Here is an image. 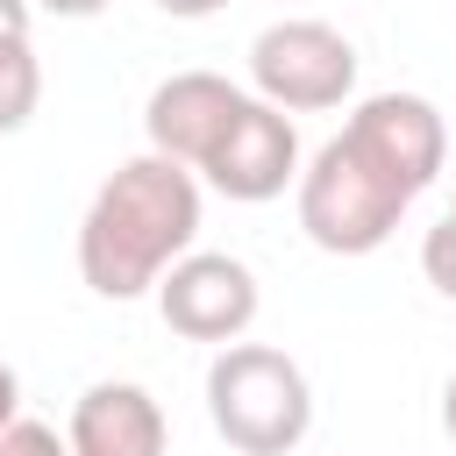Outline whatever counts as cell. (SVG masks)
Segmentation results:
<instances>
[{"mask_svg":"<svg viewBox=\"0 0 456 456\" xmlns=\"http://www.w3.org/2000/svg\"><path fill=\"white\" fill-rule=\"evenodd\" d=\"M200 235V178L178 157H128L78 221V278L100 299H142Z\"/></svg>","mask_w":456,"mask_h":456,"instance_id":"6da1fadb","label":"cell"},{"mask_svg":"<svg viewBox=\"0 0 456 456\" xmlns=\"http://www.w3.org/2000/svg\"><path fill=\"white\" fill-rule=\"evenodd\" d=\"M207 420L235 456H292L314 428V385L271 342H221L207 363Z\"/></svg>","mask_w":456,"mask_h":456,"instance_id":"7a4b0ae2","label":"cell"},{"mask_svg":"<svg viewBox=\"0 0 456 456\" xmlns=\"http://www.w3.org/2000/svg\"><path fill=\"white\" fill-rule=\"evenodd\" d=\"M406 207H413V192L392 171H378L349 135H328L314 150V164H299V228L328 256H370V249H385Z\"/></svg>","mask_w":456,"mask_h":456,"instance_id":"3957f363","label":"cell"},{"mask_svg":"<svg viewBox=\"0 0 456 456\" xmlns=\"http://www.w3.org/2000/svg\"><path fill=\"white\" fill-rule=\"evenodd\" d=\"M249 86L285 114H328L356 93V43L335 21H271L249 43Z\"/></svg>","mask_w":456,"mask_h":456,"instance_id":"277c9868","label":"cell"},{"mask_svg":"<svg viewBox=\"0 0 456 456\" xmlns=\"http://www.w3.org/2000/svg\"><path fill=\"white\" fill-rule=\"evenodd\" d=\"M256 306H264L256 271L242 256H228V249H185L157 278V314L185 342H242Z\"/></svg>","mask_w":456,"mask_h":456,"instance_id":"5b68a950","label":"cell"},{"mask_svg":"<svg viewBox=\"0 0 456 456\" xmlns=\"http://www.w3.org/2000/svg\"><path fill=\"white\" fill-rule=\"evenodd\" d=\"M200 178H207L221 200H235V207H264V200H278L285 185H299V128H292V114L249 93L242 114L228 121V135L207 150Z\"/></svg>","mask_w":456,"mask_h":456,"instance_id":"8992f818","label":"cell"},{"mask_svg":"<svg viewBox=\"0 0 456 456\" xmlns=\"http://www.w3.org/2000/svg\"><path fill=\"white\" fill-rule=\"evenodd\" d=\"M342 135L378 164V171H392L413 200L442 178V164H449V128H442V114H435V100H420V93H370V100H356V114L342 121Z\"/></svg>","mask_w":456,"mask_h":456,"instance_id":"52a82bcc","label":"cell"},{"mask_svg":"<svg viewBox=\"0 0 456 456\" xmlns=\"http://www.w3.org/2000/svg\"><path fill=\"white\" fill-rule=\"evenodd\" d=\"M242 86L235 78H221V71H171L157 93H150V107H142V135H150V150L157 157H178L185 171H200L207 164V150L228 135V121L242 114Z\"/></svg>","mask_w":456,"mask_h":456,"instance_id":"ba28073f","label":"cell"},{"mask_svg":"<svg viewBox=\"0 0 456 456\" xmlns=\"http://www.w3.org/2000/svg\"><path fill=\"white\" fill-rule=\"evenodd\" d=\"M64 442H71V456H164L171 449V428H164V406L142 385L100 378V385L78 392Z\"/></svg>","mask_w":456,"mask_h":456,"instance_id":"9c48e42d","label":"cell"},{"mask_svg":"<svg viewBox=\"0 0 456 456\" xmlns=\"http://www.w3.org/2000/svg\"><path fill=\"white\" fill-rule=\"evenodd\" d=\"M43 107V64L28 36H0V135L28 128V114Z\"/></svg>","mask_w":456,"mask_h":456,"instance_id":"30bf717a","label":"cell"},{"mask_svg":"<svg viewBox=\"0 0 456 456\" xmlns=\"http://www.w3.org/2000/svg\"><path fill=\"white\" fill-rule=\"evenodd\" d=\"M0 456H71V442H64L50 420H28V413H14V420L0 428Z\"/></svg>","mask_w":456,"mask_h":456,"instance_id":"8fae6325","label":"cell"},{"mask_svg":"<svg viewBox=\"0 0 456 456\" xmlns=\"http://www.w3.org/2000/svg\"><path fill=\"white\" fill-rule=\"evenodd\" d=\"M420 271L442 299H456V221H435L428 242H420Z\"/></svg>","mask_w":456,"mask_h":456,"instance_id":"7c38bea8","label":"cell"},{"mask_svg":"<svg viewBox=\"0 0 456 456\" xmlns=\"http://www.w3.org/2000/svg\"><path fill=\"white\" fill-rule=\"evenodd\" d=\"M36 21V0H0V36H28Z\"/></svg>","mask_w":456,"mask_h":456,"instance_id":"4fadbf2b","label":"cell"},{"mask_svg":"<svg viewBox=\"0 0 456 456\" xmlns=\"http://www.w3.org/2000/svg\"><path fill=\"white\" fill-rule=\"evenodd\" d=\"M157 7H164L171 21H207V14H221L228 0H157Z\"/></svg>","mask_w":456,"mask_h":456,"instance_id":"5bb4252c","label":"cell"},{"mask_svg":"<svg viewBox=\"0 0 456 456\" xmlns=\"http://www.w3.org/2000/svg\"><path fill=\"white\" fill-rule=\"evenodd\" d=\"M43 14H64V21H93L100 7H114V0H36Z\"/></svg>","mask_w":456,"mask_h":456,"instance_id":"9a60e30c","label":"cell"},{"mask_svg":"<svg viewBox=\"0 0 456 456\" xmlns=\"http://www.w3.org/2000/svg\"><path fill=\"white\" fill-rule=\"evenodd\" d=\"M21 413V378H14V363H0V428Z\"/></svg>","mask_w":456,"mask_h":456,"instance_id":"2e32d148","label":"cell"},{"mask_svg":"<svg viewBox=\"0 0 456 456\" xmlns=\"http://www.w3.org/2000/svg\"><path fill=\"white\" fill-rule=\"evenodd\" d=\"M442 435H449V442H456V378H449V385H442Z\"/></svg>","mask_w":456,"mask_h":456,"instance_id":"e0dca14e","label":"cell"},{"mask_svg":"<svg viewBox=\"0 0 456 456\" xmlns=\"http://www.w3.org/2000/svg\"><path fill=\"white\" fill-rule=\"evenodd\" d=\"M449 221H456V207H449Z\"/></svg>","mask_w":456,"mask_h":456,"instance_id":"ac0fdd59","label":"cell"}]
</instances>
